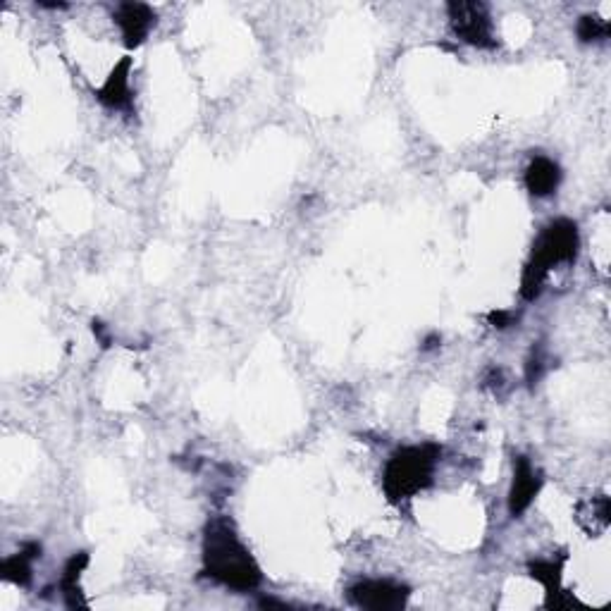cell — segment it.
<instances>
[{
  "instance_id": "6da1fadb",
  "label": "cell",
  "mask_w": 611,
  "mask_h": 611,
  "mask_svg": "<svg viewBox=\"0 0 611 611\" xmlns=\"http://www.w3.org/2000/svg\"><path fill=\"white\" fill-rule=\"evenodd\" d=\"M203 573L237 592L256 590L263 583L261 566L227 518H213L203 530Z\"/></svg>"
},
{
  "instance_id": "7a4b0ae2",
  "label": "cell",
  "mask_w": 611,
  "mask_h": 611,
  "mask_svg": "<svg viewBox=\"0 0 611 611\" xmlns=\"http://www.w3.org/2000/svg\"><path fill=\"white\" fill-rule=\"evenodd\" d=\"M580 251L578 225L569 218L552 220L540 237L535 239L530 261L526 263L521 277V296L526 301H535L545 289L549 273L559 265L576 263Z\"/></svg>"
},
{
  "instance_id": "3957f363",
  "label": "cell",
  "mask_w": 611,
  "mask_h": 611,
  "mask_svg": "<svg viewBox=\"0 0 611 611\" xmlns=\"http://www.w3.org/2000/svg\"><path fill=\"white\" fill-rule=\"evenodd\" d=\"M442 447L435 442L401 447L387 459L382 471V490L392 504H401L428 490L440 464Z\"/></svg>"
},
{
  "instance_id": "277c9868",
  "label": "cell",
  "mask_w": 611,
  "mask_h": 611,
  "mask_svg": "<svg viewBox=\"0 0 611 611\" xmlns=\"http://www.w3.org/2000/svg\"><path fill=\"white\" fill-rule=\"evenodd\" d=\"M449 27L456 39L475 48H495V24H492L490 10L478 0H452L447 5Z\"/></svg>"
},
{
  "instance_id": "5b68a950",
  "label": "cell",
  "mask_w": 611,
  "mask_h": 611,
  "mask_svg": "<svg viewBox=\"0 0 611 611\" xmlns=\"http://www.w3.org/2000/svg\"><path fill=\"white\" fill-rule=\"evenodd\" d=\"M411 597V588L390 578H368L359 580L349 588V600L359 609L370 611H399L406 607Z\"/></svg>"
},
{
  "instance_id": "8992f818",
  "label": "cell",
  "mask_w": 611,
  "mask_h": 611,
  "mask_svg": "<svg viewBox=\"0 0 611 611\" xmlns=\"http://www.w3.org/2000/svg\"><path fill=\"white\" fill-rule=\"evenodd\" d=\"M542 473L533 466V461L528 456H516L514 459V483H511L509 492V514L518 518L530 509V504L535 502V497L540 495Z\"/></svg>"
},
{
  "instance_id": "52a82bcc",
  "label": "cell",
  "mask_w": 611,
  "mask_h": 611,
  "mask_svg": "<svg viewBox=\"0 0 611 611\" xmlns=\"http://www.w3.org/2000/svg\"><path fill=\"white\" fill-rule=\"evenodd\" d=\"M132 67L134 60L125 55V58L110 70L108 79L98 89V101L110 110H122V113H132L134 108V91H132Z\"/></svg>"
},
{
  "instance_id": "ba28073f",
  "label": "cell",
  "mask_w": 611,
  "mask_h": 611,
  "mask_svg": "<svg viewBox=\"0 0 611 611\" xmlns=\"http://www.w3.org/2000/svg\"><path fill=\"white\" fill-rule=\"evenodd\" d=\"M115 22L120 27L127 48H139L156 27V12L146 3H122L115 10Z\"/></svg>"
},
{
  "instance_id": "9c48e42d",
  "label": "cell",
  "mask_w": 611,
  "mask_h": 611,
  "mask_svg": "<svg viewBox=\"0 0 611 611\" xmlns=\"http://www.w3.org/2000/svg\"><path fill=\"white\" fill-rule=\"evenodd\" d=\"M564 564H566V557L538 559V561H530V564H528L530 576L538 580V583L545 585L547 607L549 609H552V607L561 609V607H566V604L573 602L571 597L564 592V588H561V573H564Z\"/></svg>"
},
{
  "instance_id": "30bf717a",
  "label": "cell",
  "mask_w": 611,
  "mask_h": 611,
  "mask_svg": "<svg viewBox=\"0 0 611 611\" xmlns=\"http://www.w3.org/2000/svg\"><path fill=\"white\" fill-rule=\"evenodd\" d=\"M561 184V168L557 160L547 156H535L526 168V187L533 196L545 199L552 196Z\"/></svg>"
},
{
  "instance_id": "8fae6325",
  "label": "cell",
  "mask_w": 611,
  "mask_h": 611,
  "mask_svg": "<svg viewBox=\"0 0 611 611\" xmlns=\"http://www.w3.org/2000/svg\"><path fill=\"white\" fill-rule=\"evenodd\" d=\"M576 521L580 523V528H583L585 533L592 535V538L602 535L611 523L609 497L607 495H597L592 499H585V502H580L576 506Z\"/></svg>"
},
{
  "instance_id": "7c38bea8",
  "label": "cell",
  "mask_w": 611,
  "mask_h": 611,
  "mask_svg": "<svg viewBox=\"0 0 611 611\" xmlns=\"http://www.w3.org/2000/svg\"><path fill=\"white\" fill-rule=\"evenodd\" d=\"M89 561H91L89 552H74L72 557L67 559L63 576H60V592H63L65 604L70 609L86 607V602L82 600V588H79V578H82Z\"/></svg>"
},
{
  "instance_id": "4fadbf2b",
  "label": "cell",
  "mask_w": 611,
  "mask_h": 611,
  "mask_svg": "<svg viewBox=\"0 0 611 611\" xmlns=\"http://www.w3.org/2000/svg\"><path fill=\"white\" fill-rule=\"evenodd\" d=\"M32 561L34 559L27 557L20 549V552L3 561L0 573H3V578L10 580V583L20 585V588H29V583H32Z\"/></svg>"
},
{
  "instance_id": "5bb4252c",
  "label": "cell",
  "mask_w": 611,
  "mask_h": 611,
  "mask_svg": "<svg viewBox=\"0 0 611 611\" xmlns=\"http://www.w3.org/2000/svg\"><path fill=\"white\" fill-rule=\"evenodd\" d=\"M576 34L580 43H597V41H607L611 34V24L609 20H602L597 15H583L576 24Z\"/></svg>"
},
{
  "instance_id": "9a60e30c",
  "label": "cell",
  "mask_w": 611,
  "mask_h": 611,
  "mask_svg": "<svg viewBox=\"0 0 611 611\" xmlns=\"http://www.w3.org/2000/svg\"><path fill=\"white\" fill-rule=\"evenodd\" d=\"M545 373H547V354H545V349L538 344V347H533V351H530V359L526 363L528 385H538Z\"/></svg>"
},
{
  "instance_id": "2e32d148",
  "label": "cell",
  "mask_w": 611,
  "mask_h": 611,
  "mask_svg": "<svg viewBox=\"0 0 611 611\" xmlns=\"http://www.w3.org/2000/svg\"><path fill=\"white\" fill-rule=\"evenodd\" d=\"M487 320H490V325L497 327V330H506V327L514 325L516 316L511 311H492L490 316H487Z\"/></svg>"
},
{
  "instance_id": "e0dca14e",
  "label": "cell",
  "mask_w": 611,
  "mask_h": 611,
  "mask_svg": "<svg viewBox=\"0 0 611 611\" xmlns=\"http://www.w3.org/2000/svg\"><path fill=\"white\" fill-rule=\"evenodd\" d=\"M91 330H94V335L98 337V342H101V347H110V337L106 332V325H103L101 320H94V323H91Z\"/></svg>"
},
{
  "instance_id": "ac0fdd59",
  "label": "cell",
  "mask_w": 611,
  "mask_h": 611,
  "mask_svg": "<svg viewBox=\"0 0 611 611\" xmlns=\"http://www.w3.org/2000/svg\"><path fill=\"white\" fill-rule=\"evenodd\" d=\"M440 344H442V337L440 335H428L425 337V342H423V351H435V349H440Z\"/></svg>"
}]
</instances>
